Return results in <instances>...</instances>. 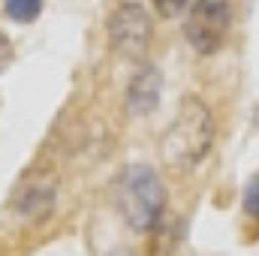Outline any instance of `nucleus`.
I'll return each instance as SVG.
<instances>
[{"label": "nucleus", "instance_id": "obj_11", "mask_svg": "<svg viewBox=\"0 0 259 256\" xmlns=\"http://www.w3.org/2000/svg\"><path fill=\"white\" fill-rule=\"evenodd\" d=\"M112 256H136V253H130V250H115Z\"/></svg>", "mask_w": 259, "mask_h": 256}, {"label": "nucleus", "instance_id": "obj_2", "mask_svg": "<svg viewBox=\"0 0 259 256\" xmlns=\"http://www.w3.org/2000/svg\"><path fill=\"white\" fill-rule=\"evenodd\" d=\"M166 184L151 163H130L115 178V205L133 232H154L166 214Z\"/></svg>", "mask_w": 259, "mask_h": 256}, {"label": "nucleus", "instance_id": "obj_6", "mask_svg": "<svg viewBox=\"0 0 259 256\" xmlns=\"http://www.w3.org/2000/svg\"><path fill=\"white\" fill-rule=\"evenodd\" d=\"M55 199H58V184L49 175H33L15 187L12 208H15V214L39 223L55 211Z\"/></svg>", "mask_w": 259, "mask_h": 256}, {"label": "nucleus", "instance_id": "obj_3", "mask_svg": "<svg viewBox=\"0 0 259 256\" xmlns=\"http://www.w3.org/2000/svg\"><path fill=\"white\" fill-rule=\"evenodd\" d=\"M232 30V3L229 0H193L184 15V39L196 55H217Z\"/></svg>", "mask_w": 259, "mask_h": 256}, {"label": "nucleus", "instance_id": "obj_8", "mask_svg": "<svg viewBox=\"0 0 259 256\" xmlns=\"http://www.w3.org/2000/svg\"><path fill=\"white\" fill-rule=\"evenodd\" d=\"M241 211L250 217V220H259V172L250 175L241 187Z\"/></svg>", "mask_w": 259, "mask_h": 256}, {"label": "nucleus", "instance_id": "obj_5", "mask_svg": "<svg viewBox=\"0 0 259 256\" xmlns=\"http://www.w3.org/2000/svg\"><path fill=\"white\" fill-rule=\"evenodd\" d=\"M163 97V69L157 64H142L136 66V72L130 75L127 91H124V109L130 118H145L160 106Z\"/></svg>", "mask_w": 259, "mask_h": 256}, {"label": "nucleus", "instance_id": "obj_9", "mask_svg": "<svg viewBox=\"0 0 259 256\" xmlns=\"http://www.w3.org/2000/svg\"><path fill=\"white\" fill-rule=\"evenodd\" d=\"M151 3H154L157 15L166 18V21H175V18L187 15V9L193 6V0H151Z\"/></svg>", "mask_w": 259, "mask_h": 256}, {"label": "nucleus", "instance_id": "obj_4", "mask_svg": "<svg viewBox=\"0 0 259 256\" xmlns=\"http://www.w3.org/2000/svg\"><path fill=\"white\" fill-rule=\"evenodd\" d=\"M106 33H109V46L115 55H121L124 61L142 64V58L151 49V15L139 0H124L109 12Z\"/></svg>", "mask_w": 259, "mask_h": 256}, {"label": "nucleus", "instance_id": "obj_7", "mask_svg": "<svg viewBox=\"0 0 259 256\" xmlns=\"http://www.w3.org/2000/svg\"><path fill=\"white\" fill-rule=\"evenodd\" d=\"M46 0H6V15L18 24H30L39 18Z\"/></svg>", "mask_w": 259, "mask_h": 256}, {"label": "nucleus", "instance_id": "obj_10", "mask_svg": "<svg viewBox=\"0 0 259 256\" xmlns=\"http://www.w3.org/2000/svg\"><path fill=\"white\" fill-rule=\"evenodd\" d=\"M0 55H6V58H12V49H9V39H6V36H3V33H0ZM3 61H0V69H3Z\"/></svg>", "mask_w": 259, "mask_h": 256}, {"label": "nucleus", "instance_id": "obj_1", "mask_svg": "<svg viewBox=\"0 0 259 256\" xmlns=\"http://www.w3.org/2000/svg\"><path fill=\"white\" fill-rule=\"evenodd\" d=\"M214 136H217V121L211 106L202 97L187 94L178 106V115L172 118V124L160 139V160L175 172H190L211 154Z\"/></svg>", "mask_w": 259, "mask_h": 256}]
</instances>
